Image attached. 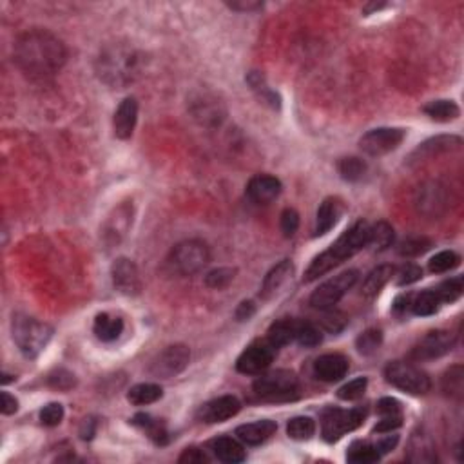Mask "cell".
I'll return each mask as SVG.
<instances>
[{
	"mask_svg": "<svg viewBox=\"0 0 464 464\" xmlns=\"http://www.w3.org/2000/svg\"><path fill=\"white\" fill-rule=\"evenodd\" d=\"M65 48L55 35L44 29H31L16 38L15 62L31 78L53 77L65 64Z\"/></svg>",
	"mask_w": 464,
	"mask_h": 464,
	"instance_id": "obj_1",
	"label": "cell"
},
{
	"mask_svg": "<svg viewBox=\"0 0 464 464\" xmlns=\"http://www.w3.org/2000/svg\"><path fill=\"white\" fill-rule=\"evenodd\" d=\"M368 232H370V227H368L367 221H358V223L352 225L348 231L343 232L336 243L330 245L325 253H321L319 256L314 258L312 263L309 265V269H306L305 272L306 283L325 276L326 272L336 269V267L341 265L343 261L350 260V258L355 256L361 248L367 247Z\"/></svg>",
	"mask_w": 464,
	"mask_h": 464,
	"instance_id": "obj_2",
	"label": "cell"
},
{
	"mask_svg": "<svg viewBox=\"0 0 464 464\" xmlns=\"http://www.w3.org/2000/svg\"><path fill=\"white\" fill-rule=\"evenodd\" d=\"M11 332L18 350L29 359L37 358L53 338V328L48 323L29 318L24 314H16L13 318Z\"/></svg>",
	"mask_w": 464,
	"mask_h": 464,
	"instance_id": "obj_3",
	"label": "cell"
},
{
	"mask_svg": "<svg viewBox=\"0 0 464 464\" xmlns=\"http://www.w3.org/2000/svg\"><path fill=\"white\" fill-rule=\"evenodd\" d=\"M136 73V57L133 51L122 48L107 49L98 58V74L107 84L126 86Z\"/></svg>",
	"mask_w": 464,
	"mask_h": 464,
	"instance_id": "obj_4",
	"label": "cell"
},
{
	"mask_svg": "<svg viewBox=\"0 0 464 464\" xmlns=\"http://www.w3.org/2000/svg\"><path fill=\"white\" fill-rule=\"evenodd\" d=\"M367 408H352V410H339V408H326L321 416V436L326 443H334L341 439L345 433L354 432L367 419Z\"/></svg>",
	"mask_w": 464,
	"mask_h": 464,
	"instance_id": "obj_5",
	"label": "cell"
},
{
	"mask_svg": "<svg viewBox=\"0 0 464 464\" xmlns=\"http://www.w3.org/2000/svg\"><path fill=\"white\" fill-rule=\"evenodd\" d=\"M209 261H211L209 247L200 240L182 241L172 248L171 258H169L172 269L182 276H192V274L200 272Z\"/></svg>",
	"mask_w": 464,
	"mask_h": 464,
	"instance_id": "obj_6",
	"label": "cell"
},
{
	"mask_svg": "<svg viewBox=\"0 0 464 464\" xmlns=\"http://www.w3.org/2000/svg\"><path fill=\"white\" fill-rule=\"evenodd\" d=\"M385 377H387V381L392 387L408 392V394L411 395L426 394V392L430 390V387H432L430 377H428L421 368L403 361L390 363V365L385 368Z\"/></svg>",
	"mask_w": 464,
	"mask_h": 464,
	"instance_id": "obj_7",
	"label": "cell"
},
{
	"mask_svg": "<svg viewBox=\"0 0 464 464\" xmlns=\"http://www.w3.org/2000/svg\"><path fill=\"white\" fill-rule=\"evenodd\" d=\"M254 392L267 401L290 399L297 392V377L290 370L270 372L254 381Z\"/></svg>",
	"mask_w": 464,
	"mask_h": 464,
	"instance_id": "obj_8",
	"label": "cell"
},
{
	"mask_svg": "<svg viewBox=\"0 0 464 464\" xmlns=\"http://www.w3.org/2000/svg\"><path fill=\"white\" fill-rule=\"evenodd\" d=\"M358 277L359 272L352 269L346 270V272L338 274V276L332 277V280L325 281L323 285H319L318 289L312 292V296H310V305L319 310L332 309V306L338 305L339 299L358 283Z\"/></svg>",
	"mask_w": 464,
	"mask_h": 464,
	"instance_id": "obj_9",
	"label": "cell"
},
{
	"mask_svg": "<svg viewBox=\"0 0 464 464\" xmlns=\"http://www.w3.org/2000/svg\"><path fill=\"white\" fill-rule=\"evenodd\" d=\"M191 350L185 345H171L160 352L149 365L151 375L158 379H171L187 368Z\"/></svg>",
	"mask_w": 464,
	"mask_h": 464,
	"instance_id": "obj_10",
	"label": "cell"
},
{
	"mask_svg": "<svg viewBox=\"0 0 464 464\" xmlns=\"http://www.w3.org/2000/svg\"><path fill=\"white\" fill-rule=\"evenodd\" d=\"M407 131L399 127H379L368 131L367 135L359 140L361 151L368 156H383L392 153L403 143Z\"/></svg>",
	"mask_w": 464,
	"mask_h": 464,
	"instance_id": "obj_11",
	"label": "cell"
},
{
	"mask_svg": "<svg viewBox=\"0 0 464 464\" xmlns=\"http://www.w3.org/2000/svg\"><path fill=\"white\" fill-rule=\"evenodd\" d=\"M416 207L419 214L437 220L448 209V191L441 182H424L416 191Z\"/></svg>",
	"mask_w": 464,
	"mask_h": 464,
	"instance_id": "obj_12",
	"label": "cell"
},
{
	"mask_svg": "<svg viewBox=\"0 0 464 464\" xmlns=\"http://www.w3.org/2000/svg\"><path fill=\"white\" fill-rule=\"evenodd\" d=\"M276 350L277 348L274 345H270L269 339L248 345L236 361L238 372L248 375L261 374V372L270 367V363L274 361V355H276Z\"/></svg>",
	"mask_w": 464,
	"mask_h": 464,
	"instance_id": "obj_13",
	"label": "cell"
},
{
	"mask_svg": "<svg viewBox=\"0 0 464 464\" xmlns=\"http://www.w3.org/2000/svg\"><path fill=\"white\" fill-rule=\"evenodd\" d=\"M114 289L123 296H138L142 292V277L138 267L127 258H118L111 267Z\"/></svg>",
	"mask_w": 464,
	"mask_h": 464,
	"instance_id": "obj_14",
	"label": "cell"
},
{
	"mask_svg": "<svg viewBox=\"0 0 464 464\" xmlns=\"http://www.w3.org/2000/svg\"><path fill=\"white\" fill-rule=\"evenodd\" d=\"M453 345H455V336L452 332H448V330H432L417 343L411 355L416 359H437L441 355L448 354Z\"/></svg>",
	"mask_w": 464,
	"mask_h": 464,
	"instance_id": "obj_15",
	"label": "cell"
},
{
	"mask_svg": "<svg viewBox=\"0 0 464 464\" xmlns=\"http://www.w3.org/2000/svg\"><path fill=\"white\" fill-rule=\"evenodd\" d=\"M240 408L241 403L238 401V397H234V395H221L218 399L205 403L200 408V411H198V417L204 423H223V421L236 416Z\"/></svg>",
	"mask_w": 464,
	"mask_h": 464,
	"instance_id": "obj_16",
	"label": "cell"
},
{
	"mask_svg": "<svg viewBox=\"0 0 464 464\" xmlns=\"http://www.w3.org/2000/svg\"><path fill=\"white\" fill-rule=\"evenodd\" d=\"M350 368V363L341 354H325L314 363V374L325 383H336L343 379Z\"/></svg>",
	"mask_w": 464,
	"mask_h": 464,
	"instance_id": "obj_17",
	"label": "cell"
},
{
	"mask_svg": "<svg viewBox=\"0 0 464 464\" xmlns=\"http://www.w3.org/2000/svg\"><path fill=\"white\" fill-rule=\"evenodd\" d=\"M281 194V182L274 176L260 175L254 176L247 184V196L254 204H270Z\"/></svg>",
	"mask_w": 464,
	"mask_h": 464,
	"instance_id": "obj_18",
	"label": "cell"
},
{
	"mask_svg": "<svg viewBox=\"0 0 464 464\" xmlns=\"http://www.w3.org/2000/svg\"><path fill=\"white\" fill-rule=\"evenodd\" d=\"M136 120H138V102H136V98L129 96L120 104L116 113H114V135L120 140L131 138L136 127Z\"/></svg>",
	"mask_w": 464,
	"mask_h": 464,
	"instance_id": "obj_19",
	"label": "cell"
},
{
	"mask_svg": "<svg viewBox=\"0 0 464 464\" xmlns=\"http://www.w3.org/2000/svg\"><path fill=\"white\" fill-rule=\"evenodd\" d=\"M460 138L459 136H437V138L426 140L417 147L410 160L414 162H421V160L433 158L437 155H444V153H452L460 149Z\"/></svg>",
	"mask_w": 464,
	"mask_h": 464,
	"instance_id": "obj_20",
	"label": "cell"
},
{
	"mask_svg": "<svg viewBox=\"0 0 464 464\" xmlns=\"http://www.w3.org/2000/svg\"><path fill=\"white\" fill-rule=\"evenodd\" d=\"M277 424L270 419H261L256 421V423H248L241 424V426L236 428V436L241 443L250 444V446H256V444L265 443L267 439L276 433Z\"/></svg>",
	"mask_w": 464,
	"mask_h": 464,
	"instance_id": "obj_21",
	"label": "cell"
},
{
	"mask_svg": "<svg viewBox=\"0 0 464 464\" xmlns=\"http://www.w3.org/2000/svg\"><path fill=\"white\" fill-rule=\"evenodd\" d=\"M407 453H408V460H411V463L430 464L437 460L436 446H433L430 437H428L424 432H416L410 437Z\"/></svg>",
	"mask_w": 464,
	"mask_h": 464,
	"instance_id": "obj_22",
	"label": "cell"
},
{
	"mask_svg": "<svg viewBox=\"0 0 464 464\" xmlns=\"http://www.w3.org/2000/svg\"><path fill=\"white\" fill-rule=\"evenodd\" d=\"M292 270L294 267L289 260L280 261L276 267H272L269 270V274L265 276L263 285H261V297L263 299H270L281 287L285 285V281L292 276Z\"/></svg>",
	"mask_w": 464,
	"mask_h": 464,
	"instance_id": "obj_23",
	"label": "cell"
},
{
	"mask_svg": "<svg viewBox=\"0 0 464 464\" xmlns=\"http://www.w3.org/2000/svg\"><path fill=\"white\" fill-rule=\"evenodd\" d=\"M341 211L343 207L341 204H339V200H336V198H326L318 209V216H316V231H314V234H316V236H323V234H326L330 228L338 223L339 216H341Z\"/></svg>",
	"mask_w": 464,
	"mask_h": 464,
	"instance_id": "obj_24",
	"label": "cell"
},
{
	"mask_svg": "<svg viewBox=\"0 0 464 464\" xmlns=\"http://www.w3.org/2000/svg\"><path fill=\"white\" fill-rule=\"evenodd\" d=\"M211 448L214 452V455L221 460V463L228 464H238L245 460V450L236 439L232 437H218L211 443Z\"/></svg>",
	"mask_w": 464,
	"mask_h": 464,
	"instance_id": "obj_25",
	"label": "cell"
},
{
	"mask_svg": "<svg viewBox=\"0 0 464 464\" xmlns=\"http://www.w3.org/2000/svg\"><path fill=\"white\" fill-rule=\"evenodd\" d=\"M394 274L395 269L392 265H379V267H375V269L368 274L367 280L363 281L361 294L365 297L377 296V294L385 289L388 281L394 277Z\"/></svg>",
	"mask_w": 464,
	"mask_h": 464,
	"instance_id": "obj_26",
	"label": "cell"
},
{
	"mask_svg": "<svg viewBox=\"0 0 464 464\" xmlns=\"http://www.w3.org/2000/svg\"><path fill=\"white\" fill-rule=\"evenodd\" d=\"M93 330L100 341H116L123 332V321L120 318H114V316H109V314L106 312L98 314L96 319H94Z\"/></svg>",
	"mask_w": 464,
	"mask_h": 464,
	"instance_id": "obj_27",
	"label": "cell"
},
{
	"mask_svg": "<svg viewBox=\"0 0 464 464\" xmlns=\"http://www.w3.org/2000/svg\"><path fill=\"white\" fill-rule=\"evenodd\" d=\"M423 111L436 122H453L459 118L460 114L459 106L452 100H436V102L424 106Z\"/></svg>",
	"mask_w": 464,
	"mask_h": 464,
	"instance_id": "obj_28",
	"label": "cell"
},
{
	"mask_svg": "<svg viewBox=\"0 0 464 464\" xmlns=\"http://www.w3.org/2000/svg\"><path fill=\"white\" fill-rule=\"evenodd\" d=\"M162 387L153 383H142L131 388L129 394H127V399H129V403L136 404V407H145V404H153L158 399H162Z\"/></svg>",
	"mask_w": 464,
	"mask_h": 464,
	"instance_id": "obj_29",
	"label": "cell"
},
{
	"mask_svg": "<svg viewBox=\"0 0 464 464\" xmlns=\"http://www.w3.org/2000/svg\"><path fill=\"white\" fill-rule=\"evenodd\" d=\"M296 325L297 321H290V319L276 321L274 325H270L267 339H269L270 345H274L276 348L289 345V343H292L294 339H296Z\"/></svg>",
	"mask_w": 464,
	"mask_h": 464,
	"instance_id": "obj_30",
	"label": "cell"
},
{
	"mask_svg": "<svg viewBox=\"0 0 464 464\" xmlns=\"http://www.w3.org/2000/svg\"><path fill=\"white\" fill-rule=\"evenodd\" d=\"M394 243V228L387 221H379L368 232V243L375 253H383Z\"/></svg>",
	"mask_w": 464,
	"mask_h": 464,
	"instance_id": "obj_31",
	"label": "cell"
},
{
	"mask_svg": "<svg viewBox=\"0 0 464 464\" xmlns=\"http://www.w3.org/2000/svg\"><path fill=\"white\" fill-rule=\"evenodd\" d=\"M133 423H135L138 428H142L143 432L151 437L156 444H160V446L167 444L169 441L167 430H165V426H163L160 421L153 419V417L147 416V414H138V416H135Z\"/></svg>",
	"mask_w": 464,
	"mask_h": 464,
	"instance_id": "obj_32",
	"label": "cell"
},
{
	"mask_svg": "<svg viewBox=\"0 0 464 464\" xmlns=\"http://www.w3.org/2000/svg\"><path fill=\"white\" fill-rule=\"evenodd\" d=\"M439 305L441 299L436 290H424V292L417 294L416 299L411 302L410 309L416 316H432L439 310Z\"/></svg>",
	"mask_w": 464,
	"mask_h": 464,
	"instance_id": "obj_33",
	"label": "cell"
},
{
	"mask_svg": "<svg viewBox=\"0 0 464 464\" xmlns=\"http://www.w3.org/2000/svg\"><path fill=\"white\" fill-rule=\"evenodd\" d=\"M316 433V423L312 417H294L287 424V436L294 441H309Z\"/></svg>",
	"mask_w": 464,
	"mask_h": 464,
	"instance_id": "obj_34",
	"label": "cell"
},
{
	"mask_svg": "<svg viewBox=\"0 0 464 464\" xmlns=\"http://www.w3.org/2000/svg\"><path fill=\"white\" fill-rule=\"evenodd\" d=\"M338 171L343 179L346 182H359L367 172V163L363 162L358 156H348V158H341L338 163Z\"/></svg>",
	"mask_w": 464,
	"mask_h": 464,
	"instance_id": "obj_35",
	"label": "cell"
},
{
	"mask_svg": "<svg viewBox=\"0 0 464 464\" xmlns=\"http://www.w3.org/2000/svg\"><path fill=\"white\" fill-rule=\"evenodd\" d=\"M346 459H348V463H358V464L377 463V460L381 459V453L375 450L374 444L358 441V443H354L350 446V450H348V453H346Z\"/></svg>",
	"mask_w": 464,
	"mask_h": 464,
	"instance_id": "obj_36",
	"label": "cell"
},
{
	"mask_svg": "<svg viewBox=\"0 0 464 464\" xmlns=\"http://www.w3.org/2000/svg\"><path fill=\"white\" fill-rule=\"evenodd\" d=\"M460 265V256L453 250H443V253L436 254L432 260L428 261V269L432 274H443L448 270L457 269Z\"/></svg>",
	"mask_w": 464,
	"mask_h": 464,
	"instance_id": "obj_37",
	"label": "cell"
},
{
	"mask_svg": "<svg viewBox=\"0 0 464 464\" xmlns=\"http://www.w3.org/2000/svg\"><path fill=\"white\" fill-rule=\"evenodd\" d=\"M463 290H464V281L463 277L457 276V277H452V280L443 281V283L437 287L436 292L437 296H439L441 303H453L463 296Z\"/></svg>",
	"mask_w": 464,
	"mask_h": 464,
	"instance_id": "obj_38",
	"label": "cell"
},
{
	"mask_svg": "<svg viewBox=\"0 0 464 464\" xmlns=\"http://www.w3.org/2000/svg\"><path fill=\"white\" fill-rule=\"evenodd\" d=\"M129 223H131V211L127 205H123V207H120L118 211H116V216L109 220L106 234L107 236H111V240L118 241V236L126 234V231L129 228Z\"/></svg>",
	"mask_w": 464,
	"mask_h": 464,
	"instance_id": "obj_39",
	"label": "cell"
},
{
	"mask_svg": "<svg viewBox=\"0 0 464 464\" xmlns=\"http://www.w3.org/2000/svg\"><path fill=\"white\" fill-rule=\"evenodd\" d=\"M234 276H236V269H231V267H220V269L211 270V272L205 276V285H207L209 289H214V290L227 289V287L232 283V280H234Z\"/></svg>",
	"mask_w": 464,
	"mask_h": 464,
	"instance_id": "obj_40",
	"label": "cell"
},
{
	"mask_svg": "<svg viewBox=\"0 0 464 464\" xmlns=\"http://www.w3.org/2000/svg\"><path fill=\"white\" fill-rule=\"evenodd\" d=\"M430 247H432V241L428 240V238H407L397 247V253L404 258H417L426 253V250H430Z\"/></svg>",
	"mask_w": 464,
	"mask_h": 464,
	"instance_id": "obj_41",
	"label": "cell"
},
{
	"mask_svg": "<svg viewBox=\"0 0 464 464\" xmlns=\"http://www.w3.org/2000/svg\"><path fill=\"white\" fill-rule=\"evenodd\" d=\"M463 383H464V374L463 367L455 365L450 368L443 377V390L452 397H460L463 395Z\"/></svg>",
	"mask_w": 464,
	"mask_h": 464,
	"instance_id": "obj_42",
	"label": "cell"
},
{
	"mask_svg": "<svg viewBox=\"0 0 464 464\" xmlns=\"http://www.w3.org/2000/svg\"><path fill=\"white\" fill-rule=\"evenodd\" d=\"M381 341H383L381 330L370 328L367 330V332H363V334L355 339V346H358V350L361 352L363 355H370L381 346Z\"/></svg>",
	"mask_w": 464,
	"mask_h": 464,
	"instance_id": "obj_43",
	"label": "cell"
},
{
	"mask_svg": "<svg viewBox=\"0 0 464 464\" xmlns=\"http://www.w3.org/2000/svg\"><path fill=\"white\" fill-rule=\"evenodd\" d=\"M368 379L367 377H358L348 381L346 385H343L338 390V397L341 401H358L365 395V390H367Z\"/></svg>",
	"mask_w": 464,
	"mask_h": 464,
	"instance_id": "obj_44",
	"label": "cell"
},
{
	"mask_svg": "<svg viewBox=\"0 0 464 464\" xmlns=\"http://www.w3.org/2000/svg\"><path fill=\"white\" fill-rule=\"evenodd\" d=\"M303 346H318L321 343V332H319L312 323L297 321L296 325V339Z\"/></svg>",
	"mask_w": 464,
	"mask_h": 464,
	"instance_id": "obj_45",
	"label": "cell"
},
{
	"mask_svg": "<svg viewBox=\"0 0 464 464\" xmlns=\"http://www.w3.org/2000/svg\"><path fill=\"white\" fill-rule=\"evenodd\" d=\"M48 385L51 388H55V390L67 392L77 387V377L70 370H65V368H57V370H53L48 375Z\"/></svg>",
	"mask_w": 464,
	"mask_h": 464,
	"instance_id": "obj_46",
	"label": "cell"
},
{
	"mask_svg": "<svg viewBox=\"0 0 464 464\" xmlns=\"http://www.w3.org/2000/svg\"><path fill=\"white\" fill-rule=\"evenodd\" d=\"M326 310H328V312L321 318V326L326 330V332H330V334H339V332L346 326L348 319H346L345 314L339 312V310H330V309Z\"/></svg>",
	"mask_w": 464,
	"mask_h": 464,
	"instance_id": "obj_47",
	"label": "cell"
},
{
	"mask_svg": "<svg viewBox=\"0 0 464 464\" xmlns=\"http://www.w3.org/2000/svg\"><path fill=\"white\" fill-rule=\"evenodd\" d=\"M421 277H423V269H421L419 265L407 263L397 270L395 283H397L399 287H407V285H411V283H416V281H419Z\"/></svg>",
	"mask_w": 464,
	"mask_h": 464,
	"instance_id": "obj_48",
	"label": "cell"
},
{
	"mask_svg": "<svg viewBox=\"0 0 464 464\" xmlns=\"http://www.w3.org/2000/svg\"><path fill=\"white\" fill-rule=\"evenodd\" d=\"M64 419V407L60 403H49L48 407L42 408L40 421L45 426H58Z\"/></svg>",
	"mask_w": 464,
	"mask_h": 464,
	"instance_id": "obj_49",
	"label": "cell"
},
{
	"mask_svg": "<svg viewBox=\"0 0 464 464\" xmlns=\"http://www.w3.org/2000/svg\"><path fill=\"white\" fill-rule=\"evenodd\" d=\"M280 227H281V232H283L287 238L294 236L297 227H299V214H297L294 209H285V211L281 212Z\"/></svg>",
	"mask_w": 464,
	"mask_h": 464,
	"instance_id": "obj_50",
	"label": "cell"
},
{
	"mask_svg": "<svg viewBox=\"0 0 464 464\" xmlns=\"http://www.w3.org/2000/svg\"><path fill=\"white\" fill-rule=\"evenodd\" d=\"M401 424L403 416H383V419L374 426V433H392V430H397Z\"/></svg>",
	"mask_w": 464,
	"mask_h": 464,
	"instance_id": "obj_51",
	"label": "cell"
},
{
	"mask_svg": "<svg viewBox=\"0 0 464 464\" xmlns=\"http://www.w3.org/2000/svg\"><path fill=\"white\" fill-rule=\"evenodd\" d=\"M377 411L381 416H401V403L394 397H383L377 403Z\"/></svg>",
	"mask_w": 464,
	"mask_h": 464,
	"instance_id": "obj_52",
	"label": "cell"
},
{
	"mask_svg": "<svg viewBox=\"0 0 464 464\" xmlns=\"http://www.w3.org/2000/svg\"><path fill=\"white\" fill-rule=\"evenodd\" d=\"M179 464H201L207 463V455L198 448H187L178 457Z\"/></svg>",
	"mask_w": 464,
	"mask_h": 464,
	"instance_id": "obj_53",
	"label": "cell"
},
{
	"mask_svg": "<svg viewBox=\"0 0 464 464\" xmlns=\"http://www.w3.org/2000/svg\"><path fill=\"white\" fill-rule=\"evenodd\" d=\"M397 443H399V436H395V433H392V436H385L381 437V439L377 441V443L374 444L375 450H377L381 455H385V453H390L392 450L397 446Z\"/></svg>",
	"mask_w": 464,
	"mask_h": 464,
	"instance_id": "obj_54",
	"label": "cell"
},
{
	"mask_svg": "<svg viewBox=\"0 0 464 464\" xmlns=\"http://www.w3.org/2000/svg\"><path fill=\"white\" fill-rule=\"evenodd\" d=\"M0 410H2L4 416H11V414H15L18 410V401L13 395H9L8 392H2L0 394Z\"/></svg>",
	"mask_w": 464,
	"mask_h": 464,
	"instance_id": "obj_55",
	"label": "cell"
},
{
	"mask_svg": "<svg viewBox=\"0 0 464 464\" xmlns=\"http://www.w3.org/2000/svg\"><path fill=\"white\" fill-rule=\"evenodd\" d=\"M256 314V305L253 302H241L236 309L238 321H248Z\"/></svg>",
	"mask_w": 464,
	"mask_h": 464,
	"instance_id": "obj_56",
	"label": "cell"
},
{
	"mask_svg": "<svg viewBox=\"0 0 464 464\" xmlns=\"http://www.w3.org/2000/svg\"><path fill=\"white\" fill-rule=\"evenodd\" d=\"M94 432H96V421H94L93 417H89V419H84V423H82V426H80L82 439L84 441L93 439Z\"/></svg>",
	"mask_w": 464,
	"mask_h": 464,
	"instance_id": "obj_57",
	"label": "cell"
},
{
	"mask_svg": "<svg viewBox=\"0 0 464 464\" xmlns=\"http://www.w3.org/2000/svg\"><path fill=\"white\" fill-rule=\"evenodd\" d=\"M228 4V8H232V9H236V11H254V9H260L261 6V2H253V0H250V2H227Z\"/></svg>",
	"mask_w": 464,
	"mask_h": 464,
	"instance_id": "obj_58",
	"label": "cell"
},
{
	"mask_svg": "<svg viewBox=\"0 0 464 464\" xmlns=\"http://www.w3.org/2000/svg\"><path fill=\"white\" fill-rule=\"evenodd\" d=\"M410 305H411V296H399L394 303V312L401 316V314H404L408 309H410Z\"/></svg>",
	"mask_w": 464,
	"mask_h": 464,
	"instance_id": "obj_59",
	"label": "cell"
},
{
	"mask_svg": "<svg viewBox=\"0 0 464 464\" xmlns=\"http://www.w3.org/2000/svg\"><path fill=\"white\" fill-rule=\"evenodd\" d=\"M381 8H385V4L383 2H381V4H370V6H367V8H365V13H370V11H374V9H381Z\"/></svg>",
	"mask_w": 464,
	"mask_h": 464,
	"instance_id": "obj_60",
	"label": "cell"
}]
</instances>
